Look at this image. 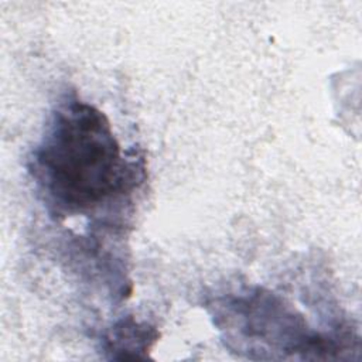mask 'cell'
<instances>
[{
	"label": "cell",
	"instance_id": "obj_2",
	"mask_svg": "<svg viewBox=\"0 0 362 362\" xmlns=\"http://www.w3.org/2000/svg\"><path fill=\"white\" fill-rule=\"evenodd\" d=\"M228 338L260 342L256 351L314 354L315 358L338 349L334 339L307 329L301 317L290 313L272 294H252L235 298L226 305Z\"/></svg>",
	"mask_w": 362,
	"mask_h": 362
},
{
	"label": "cell",
	"instance_id": "obj_1",
	"mask_svg": "<svg viewBox=\"0 0 362 362\" xmlns=\"http://www.w3.org/2000/svg\"><path fill=\"white\" fill-rule=\"evenodd\" d=\"M30 171L49 209L65 216L99 209L127 194L136 181L109 119L78 99L52 113Z\"/></svg>",
	"mask_w": 362,
	"mask_h": 362
},
{
	"label": "cell",
	"instance_id": "obj_3",
	"mask_svg": "<svg viewBox=\"0 0 362 362\" xmlns=\"http://www.w3.org/2000/svg\"><path fill=\"white\" fill-rule=\"evenodd\" d=\"M157 332L148 325H140L133 318L122 320L117 322L106 338L105 348L112 352L113 358H144V352L156 342Z\"/></svg>",
	"mask_w": 362,
	"mask_h": 362
}]
</instances>
